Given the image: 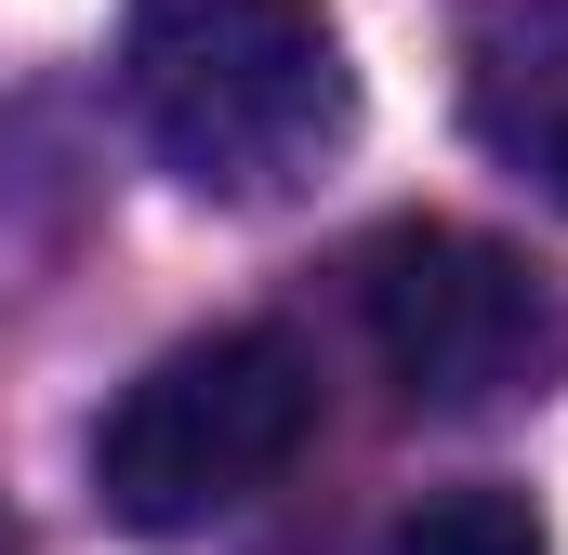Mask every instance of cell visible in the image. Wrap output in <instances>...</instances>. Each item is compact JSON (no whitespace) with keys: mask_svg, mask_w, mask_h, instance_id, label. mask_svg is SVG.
<instances>
[{"mask_svg":"<svg viewBox=\"0 0 568 555\" xmlns=\"http://www.w3.org/2000/svg\"><path fill=\"white\" fill-rule=\"evenodd\" d=\"M120 107L199 199H291L357 133V67L317 0H133Z\"/></svg>","mask_w":568,"mask_h":555,"instance_id":"obj_1","label":"cell"},{"mask_svg":"<svg viewBox=\"0 0 568 555\" xmlns=\"http://www.w3.org/2000/svg\"><path fill=\"white\" fill-rule=\"evenodd\" d=\"M317 436V357L291 331H199L172 357H145L93 423V503L172 543L212 529L239 503H265Z\"/></svg>","mask_w":568,"mask_h":555,"instance_id":"obj_2","label":"cell"},{"mask_svg":"<svg viewBox=\"0 0 568 555\" xmlns=\"http://www.w3.org/2000/svg\"><path fill=\"white\" fill-rule=\"evenodd\" d=\"M357 331L410 411H503L568 371V304L556 278L476 225H384L357 252Z\"/></svg>","mask_w":568,"mask_h":555,"instance_id":"obj_3","label":"cell"},{"mask_svg":"<svg viewBox=\"0 0 568 555\" xmlns=\"http://www.w3.org/2000/svg\"><path fill=\"white\" fill-rule=\"evenodd\" d=\"M463 120L568 212V0H463Z\"/></svg>","mask_w":568,"mask_h":555,"instance_id":"obj_4","label":"cell"},{"mask_svg":"<svg viewBox=\"0 0 568 555\" xmlns=\"http://www.w3.org/2000/svg\"><path fill=\"white\" fill-rule=\"evenodd\" d=\"M384 555H556V543H542V516L516 490H436L424 516H397Z\"/></svg>","mask_w":568,"mask_h":555,"instance_id":"obj_5","label":"cell"},{"mask_svg":"<svg viewBox=\"0 0 568 555\" xmlns=\"http://www.w3.org/2000/svg\"><path fill=\"white\" fill-rule=\"evenodd\" d=\"M0 555H13V516H0Z\"/></svg>","mask_w":568,"mask_h":555,"instance_id":"obj_6","label":"cell"}]
</instances>
